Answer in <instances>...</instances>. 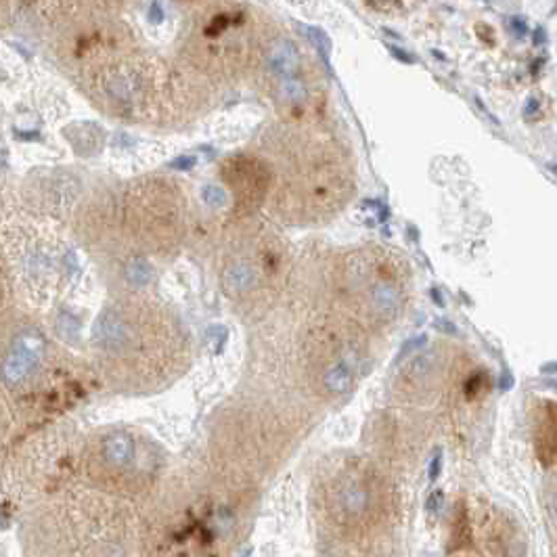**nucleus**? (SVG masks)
<instances>
[{
  "instance_id": "f257e3e1",
  "label": "nucleus",
  "mask_w": 557,
  "mask_h": 557,
  "mask_svg": "<svg viewBox=\"0 0 557 557\" xmlns=\"http://www.w3.org/2000/svg\"><path fill=\"white\" fill-rule=\"evenodd\" d=\"M149 71L137 63H111L98 69L101 92L124 109L149 101Z\"/></svg>"
},
{
  "instance_id": "f03ea898",
  "label": "nucleus",
  "mask_w": 557,
  "mask_h": 557,
  "mask_svg": "<svg viewBox=\"0 0 557 557\" xmlns=\"http://www.w3.org/2000/svg\"><path fill=\"white\" fill-rule=\"evenodd\" d=\"M46 350L44 338L36 331H24L15 338L11 352L5 357L3 365H0V375L9 386H19L24 384L30 373L36 369L40 363L42 354Z\"/></svg>"
},
{
  "instance_id": "7ed1b4c3",
  "label": "nucleus",
  "mask_w": 557,
  "mask_h": 557,
  "mask_svg": "<svg viewBox=\"0 0 557 557\" xmlns=\"http://www.w3.org/2000/svg\"><path fill=\"white\" fill-rule=\"evenodd\" d=\"M132 325L128 323L126 316H122L116 310H105L92 329V338L98 348L107 352H120L132 344Z\"/></svg>"
},
{
  "instance_id": "20e7f679",
  "label": "nucleus",
  "mask_w": 557,
  "mask_h": 557,
  "mask_svg": "<svg viewBox=\"0 0 557 557\" xmlns=\"http://www.w3.org/2000/svg\"><path fill=\"white\" fill-rule=\"evenodd\" d=\"M266 59H268V67L281 78L295 76V71L300 67V55H298L295 46L285 38H279L271 44Z\"/></svg>"
},
{
  "instance_id": "39448f33",
  "label": "nucleus",
  "mask_w": 557,
  "mask_h": 557,
  "mask_svg": "<svg viewBox=\"0 0 557 557\" xmlns=\"http://www.w3.org/2000/svg\"><path fill=\"white\" fill-rule=\"evenodd\" d=\"M338 503H340V509L346 515H361L369 507V490L365 488V484L361 480L346 478L340 484Z\"/></svg>"
},
{
  "instance_id": "423d86ee",
  "label": "nucleus",
  "mask_w": 557,
  "mask_h": 557,
  "mask_svg": "<svg viewBox=\"0 0 557 557\" xmlns=\"http://www.w3.org/2000/svg\"><path fill=\"white\" fill-rule=\"evenodd\" d=\"M256 283H258V273L248 262H235L222 273V285H225V289L231 295L248 293L250 289L256 287Z\"/></svg>"
},
{
  "instance_id": "0eeeda50",
  "label": "nucleus",
  "mask_w": 557,
  "mask_h": 557,
  "mask_svg": "<svg viewBox=\"0 0 557 557\" xmlns=\"http://www.w3.org/2000/svg\"><path fill=\"white\" fill-rule=\"evenodd\" d=\"M323 386L329 394H348L354 386V367L348 359H340L333 363L325 375H323Z\"/></svg>"
},
{
  "instance_id": "6e6552de",
  "label": "nucleus",
  "mask_w": 557,
  "mask_h": 557,
  "mask_svg": "<svg viewBox=\"0 0 557 557\" xmlns=\"http://www.w3.org/2000/svg\"><path fill=\"white\" fill-rule=\"evenodd\" d=\"M135 455V440L128 434H114L103 442V457L109 465L124 468Z\"/></svg>"
},
{
  "instance_id": "1a4fd4ad",
  "label": "nucleus",
  "mask_w": 557,
  "mask_h": 557,
  "mask_svg": "<svg viewBox=\"0 0 557 557\" xmlns=\"http://www.w3.org/2000/svg\"><path fill=\"white\" fill-rule=\"evenodd\" d=\"M371 304L382 316H394L400 310V291L392 283H377L371 289Z\"/></svg>"
},
{
  "instance_id": "9d476101",
  "label": "nucleus",
  "mask_w": 557,
  "mask_h": 557,
  "mask_svg": "<svg viewBox=\"0 0 557 557\" xmlns=\"http://www.w3.org/2000/svg\"><path fill=\"white\" fill-rule=\"evenodd\" d=\"M153 277V271H151V264L145 260V258H132L128 264H126V279L128 283H132L135 287H145L149 285Z\"/></svg>"
},
{
  "instance_id": "9b49d317",
  "label": "nucleus",
  "mask_w": 557,
  "mask_h": 557,
  "mask_svg": "<svg viewBox=\"0 0 557 557\" xmlns=\"http://www.w3.org/2000/svg\"><path fill=\"white\" fill-rule=\"evenodd\" d=\"M279 96L283 101H287V103H302L306 98V86L295 76L283 78L281 84H279Z\"/></svg>"
},
{
  "instance_id": "f8f14e48",
  "label": "nucleus",
  "mask_w": 557,
  "mask_h": 557,
  "mask_svg": "<svg viewBox=\"0 0 557 557\" xmlns=\"http://www.w3.org/2000/svg\"><path fill=\"white\" fill-rule=\"evenodd\" d=\"M227 338H229L227 327L214 325V327L207 329V344H209V350H212L214 354L222 352V348H225V344H227Z\"/></svg>"
},
{
  "instance_id": "ddd939ff",
  "label": "nucleus",
  "mask_w": 557,
  "mask_h": 557,
  "mask_svg": "<svg viewBox=\"0 0 557 557\" xmlns=\"http://www.w3.org/2000/svg\"><path fill=\"white\" fill-rule=\"evenodd\" d=\"M57 327H59V333L63 338H69V340H76L78 333H80V323L74 314L69 312H63L57 320Z\"/></svg>"
},
{
  "instance_id": "4468645a",
  "label": "nucleus",
  "mask_w": 557,
  "mask_h": 557,
  "mask_svg": "<svg viewBox=\"0 0 557 557\" xmlns=\"http://www.w3.org/2000/svg\"><path fill=\"white\" fill-rule=\"evenodd\" d=\"M431 363H434V354H431V352L417 354V357L409 363V377H421L423 373L429 371ZM404 373H406V369H404Z\"/></svg>"
},
{
  "instance_id": "2eb2a0df",
  "label": "nucleus",
  "mask_w": 557,
  "mask_h": 557,
  "mask_svg": "<svg viewBox=\"0 0 557 557\" xmlns=\"http://www.w3.org/2000/svg\"><path fill=\"white\" fill-rule=\"evenodd\" d=\"M203 201L209 207H222L227 203V193L218 185H207V187H203Z\"/></svg>"
},
{
  "instance_id": "dca6fc26",
  "label": "nucleus",
  "mask_w": 557,
  "mask_h": 557,
  "mask_svg": "<svg viewBox=\"0 0 557 557\" xmlns=\"http://www.w3.org/2000/svg\"><path fill=\"white\" fill-rule=\"evenodd\" d=\"M308 36H310V40L316 44V49L323 53V55H327L329 53V49H331V42H329V38L320 32V30H316V28H310L308 30Z\"/></svg>"
},
{
  "instance_id": "f3484780",
  "label": "nucleus",
  "mask_w": 557,
  "mask_h": 557,
  "mask_svg": "<svg viewBox=\"0 0 557 557\" xmlns=\"http://www.w3.org/2000/svg\"><path fill=\"white\" fill-rule=\"evenodd\" d=\"M425 340H427L425 336H415V338H411V340H409V342H406V344L400 348V352H398V361H400V359H406L411 352H415V350L423 348V346H425Z\"/></svg>"
},
{
  "instance_id": "a211bd4d",
  "label": "nucleus",
  "mask_w": 557,
  "mask_h": 557,
  "mask_svg": "<svg viewBox=\"0 0 557 557\" xmlns=\"http://www.w3.org/2000/svg\"><path fill=\"white\" fill-rule=\"evenodd\" d=\"M486 386V375L484 373H476L474 377H470V382L465 384V390H468V396L472 394H478L480 390H484Z\"/></svg>"
},
{
  "instance_id": "6ab92c4d",
  "label": "nucleus",
  "mask_w": 557,
  "mask_h": 557,
  "mask_svg": "<svg viewBox=\"0 0 557 557\" xmlns=\"http://www.w3.org/2000/svg\"><path fill=\"white\" fill-rule=\"evenodd\" d=\"M365 205L373 209V214H375V218H377L379 222H386V220H388V216H390V209H388V205H386V203H382V201H367Z\"/></svg>"
},
{
  "instance_id": "aec40b11",
  "label": "nucleus",
  "mask_w": 557,
  "mask_h": 557,
  "mask_svg": "<svg viewBox=\"0 0 557 557\" xmlns=\"http://www.w3.org/2000/svg\"><path fill=\"white\" fill-rule=\"evenodd\" d=\"M538 114H540V101L534 98V96H530V98L526 101V105H524V116H526L528 120H532V118H536Z\"/></svg>"
},
{
  "instance_id": "412c9836",
  "label": "nucleus",
  "mask_w": 557,
  "mask_h": 557,
  "mask_svg": "<svg viewBox=\"0 0 557 557\" xmlns=\"http://www.w3.org/2000/svg\"><path fill=\"white\" fill-rule=\"evenodd\" d=\"M427 472H429V480H436V478L440 476V472H442V451H436V453H434Z\"/></svg>"
},
{
  "instance_id": "4be33fe9",
  "label": "nucleus",
  "mask_w": 557,
  "mask_h": 557,
  "mask_svg": "<svg viewBox=\"0 0 557 557\" xmlns=\"http://www.w3.org/2000/svg\"><path fill=\"white\" fill-rule=\"evenodd\" d=\"M442 501H444V495H442V490H434L429 497H427V509L434 513V511H438L440 507H442Z\"/></svg>"
},
{
  "instance_id": "5701e85b",
  "label": "nucleus",
  "mask_w": 557,
  "mask_h": 557,
  "mask_svg": "<svg viewBox=\"0 0 557 557\" xmlns=\"http://www.w3.org/2000/svg\"><path fill=\"white\" fill-rule=\"evenodd\" d=\"M509 26H511V30H513V34L517 36V38H522V36H526V22L522 19V17H513L511 22H509Z\"/></svg>"
},
{
  "instance_id": "b1692460",
  "label": "nucleus",
  "mask_w": 557,
  "mask_h": 557,
  "mask_svg": "<svg viewBox=\"0 0 557 557\" xmlns=\"http://www.w3.org/2000/svg\"><path fill=\"white\" fill-rule=\"evenodd\" d=\"M390 53L398 59V61H402V63H413L415 59H413V55H409V53H404V51H400L398 46H390Z\"/></svg>"
},
{
  "instance_id": "393cba45",
  "label": "nucleus",
  "mask_w": 557,
  "mask_h": 557,
  "mask_svg": "<svg viewBox=\"0 0 557 557\" xmlns=\"http://www.w3.org/2000/svg\"><path fill=\"white\" fill-rule=\"evenodd\" d=\"M151 22H162V11H160V5L157 3H153L151 5Z\"/></svg>"
},
{
  "instance_id": "a878e982",
  "label": "nucleus",
  "mask_w": 557,
  "mask_h": 557,
  "mask_svg": "<svg viewBox=\"0 0 557 557\" xmlns=\"http://www.w3.org/2000/svg\"><path fill=\"white\" fill-rule=\"evenodd\" d=\"M549 511H551V515L557 520V495H553V499H551V503H549Z\"/></svg>"
},
{
  "instance_id": "bb28decb",
  "label": "nucleus",
  "mask_w": 557,
  "mask_h": 557,
  "mask_svg": "<svg viewBox=\"0 0 557 557\" xmlns=\"http://www.w3.org/2000/svg\"><path fill=\"white\" fill-rule=\"evenodd\" d=\"M513 386V377L511 375H503V379H501V388L505 390V388H511Z\"/></svg>"
},
{
  "instance_id": "cd10ccee",
  "label": "nucleus",
  "mask_w": 557,
  "mask_h": 557,
  "mask_svg": "<svg viewBox=\"0 0 557 557\" xmlns=\"http://www.w3.org/2000/svg\"><path fill=\"white\" fill-rule=\"evenodd\" d=\"M534 42H545V30H536V36H534Z\"/></svg>"
},
{
  "instance_id": "c85d7f7f",
  "label": "nucleus",
  "mask_w": 557,
  "mask_h": 557,
  "mask_svg": "<svg viewBox=\"0 0 557 557\" xmlns=\"http://www.w3.org/2000/svg\"><path fill=\"white\" fill-rule=\"evenodd\" d=\"M250 555H252V549H246V551H243V553H241L239 557H250Z\"/></svg>"
},
{
  "instance_id": "c756f323",
  "label": "nucleus",
  "mask_w": 557,
  "mask_h": 557,
  "mask_svg": "<svg viewBox=\"0 0 557 557\" xmlns=\"http://www.w3.org/2000/svg\"><path fill=\"white\" fill-rule=\"evenodd\" d=\"M98 3V0H96ZM101 3H105V5H111V3H116V0H101Z\"/></svg>"
}]
</instances>
